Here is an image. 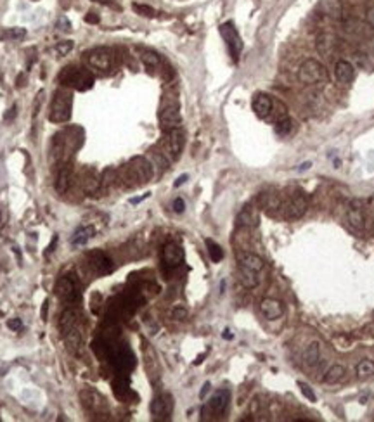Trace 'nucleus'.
Returning <instances> with one entry per match:
<instances>
[{"label": "nucleus", "mask_w": 374, "mask_h": 422, "mask_svg": "<svg viewBox=\"0 0 374 422\" xmlns=\"http://www.w3.org/2000/svg\"><path fill=\"white\" fill-rule=\"evenodd\" d=\"M82 146V130L80 128H66L54 137L52 152L57 163H69L76 149Z\"/></svg>", "instance_id": "f257e3e1"}, {"label": "nucleus", "mask_w": 374, "mask_h": 422, "mask_svg": "<svg viewBox=\"0 0 374 422\" xmlns=\"http://www.w3.org/2000/svg\"><path fill=\"white\" fill-rule=\"evenodd\" d=\"M153 177V165L142 156L130 159L128 165L123 166L121 170V180H125L128 186H142L149 182Z\"/></svg>", "instance_id": "f03ea898"}, {"label": "nucleus", "mask_w": 374, "mask_h": 422, "mask_svg": "<svg viewBox=\"0 0 374 422\" xmlns=\"http://www.w3.org/2000/svg\"><path fill=\"white\" fill-rule=\"evenodd\" d=\"M59 80L64 87H71L80 92L90 90L94 87V76L88 69H84V68H64L59 75Z\"/></svg>", "instance_id": "7ed1b4c3"}, {"label": "nucleus", "mask_w": 374, "mask_h": 422, "mask_svg": "<svg viewBox=\"0 0 374 422\" xmlns=\"http://www.w3.org/2000/svg\"><path fill=\"white\" fill-rule=\"evenodd\" d=\"M71 107H73L71 92L66 90V88H59L54 94V99H52L49 119L52 123H66L71 118Z\"/></svg>", "instance_id": "20e7f679"}, {"label": "nucleus", "mask_w": 374, "mask_h": 422, "mask_svg": "<svg viewBox=\"0 0 374 422\" xmlns=\"http://www.w3.org/2000/svg\"><path fill=\"white\" fill-rule=\"evenodd\" d=\"M298 80L305 85H317L327 80V71L324 64L317 59H306L298 68Z\"/></svg>", "instance_id": "39448f33"}, {"label": "nucleus", "mask_w": 374, "mask_h": 422, "mask_svg": "<svg viewBox=\"0 0 374 422\" xmlns=\"http://www.w3.org/2000/svg\"><path fill=\"white\" fill-rule=\"evenodd\" d=\"M54 291H56V296L66 304L76 306V304L82 301V291H80L78 282H76V279L73 275L61 277L56 282Z\"/></svg>", "instance_id": "423d86ee"}, {"label": "nucleus", "mask_w": 374, "mask_h": 422, "mask_svg": "<svg viewBox=\"0 0 374 422\" xmlns=\"http://www.w3.org/2000/svg\"><path fill=\"white\" fill-rule=\"evenodd\" d=\"M220 35H222L223 42H225L227 49L231 52V57L234 61H239V55L243 52V40L239 36L238 30L234 28L232 23H223L222 26L219 28Z\"/></svg>", "instance_id": "0eeeda50"}, {"label": "nucleus", "mask_w": 374, "mask_h": 422, "mask_svg": "<svg viewBox=\"0 0 374 422\" xmlns=\"http://www.w3.org/2000/svg\"><path fill=\"white\" fill-rule=\"evenodd\" d=\"M87 61L92 68H96L99 71H108L113 68V63H115V55H113V51L108 47H97L94 51L88 52Z\"/></svg>", "instance_id": "6e6552de"}, {"label": "nucleus", "mask_w": 374, "mask_h": 422, "mask_svg": "<svg viewBox=\"0 0 374 422\" xmlns=\"http://www.w3.org/2000/svg\"><path fill=\"white\" fill-rule=\"evenodd\" d=\"M184 144H186V134H184V130L180 126L167 130V138H165V151H167V156H170L171 159H179L180 152H182L184 149Z\"/></svg>", "instance_id": "1a4fd4ad"}, {"label": "nucleus", "mask_w": 374, "mask_h": 422, "mask_svg": "<svg viewBox=\"0 0 374 422\" xmlns=\"http://www.w3.org/2000/svg\"><path fill=\"white\" fill-rule=\"evenodd\" d=\"M87 260H88V267L92 269V272L97 273V275H108V273H111L113 269H115L111 258L104 251H101V249L88 253Z\"/></svg>", "instance_id": "9d476101"}, {"label": "nucleus", "mask_w": 374, "mask_h": 422, "mask_svg": "<svg viewBox=\"0 0 374 422\" xmlns=\"http://www.w3.org/2000/svg\"><path fill=\"white\" fill-rule=\"evenodd\" d=\"M171 412H173V398L168 393L158 395L151 402V414L158 421H168Z\"/></svg>", "instance_id": "9b49d317"}, {"label": "nucleus", "mask_w": 374, "mask_h": 422, "mask_svg": "<svg viewBox=\"0 0 374 422\" xmlns=\"http://www.w3.org/2000/svg\"><path fill=\"white\" fill-rule=\"evenodd\" d=\"M159 121H161V126H163L165 130H171V128H177V126H180L182 116H180L179 104H177V101H171V102L165 104V106L161 107V113H159Z\"/></svg>", "instance_id": "f8f14e48"}, {"label": "nucleus", "mask_w": 374, "mask_h": 422, "mask_svg": "<svg viewBox=\"0 0 374 422\" xmlns=\"http://www.w3.org/2000/svg\"><path fill=\"white\" fill-rule=\"evenodd\" d=\"M80 398H82V403L87 410L94 412V414H106L108 412V405L104 402L102 396L94 389H84L80 393Z\"/></svg>", "instance_id": "ddd939ff"}, {"label": "nucleus", "mask_w": 374, "mask_h": 422, "mask_svg": "<svg viewBox=\"0 0 374 422\" xmlns=\"http://www.w3.org/2000/svg\"><path fill=\"white\" fill-rule=\"evenodd\" d=\"M306 208H308V203H306L305 196L302 192L295 194V196H291V199L286 204V218L288 220H298L305 215Z\"/></svg>", "instance_id": "4468645a"}, {"label": "nucleus", "mask_w": 374, "mask_h": 422, "mask_svg": "<svg viewBox=\"0 0 374 422\" xmlns=\"http://www.w3.org/2000/svg\"><path fill=\"white\" fill-rule=\"evenodd\" d=\"M229 403H231V391L219 389L213 393V396H211L210 402H208L206 408L213 412V414L222 415V414H225L227 408H229Z\"/></svg>", "instance_id": "2eb2a0df"}, {"label": "nucleus", "mask_w": 374, "mask_h": 422, "mask_svg": "<svg viewBox=\"0 0 374 422\" xmlns=\"http://www.w3.org/2000/svg\"><path fill=\"white\" fill-rule=\"evenodd\" d=\"M184 261V249L177 242H167L163 246V263L170 269H175Z\"/></svg>", "instance_id": "dca6fc26"}, {"label": "nucleus", "mask_w": 374, "mask_h": 422, "mask_svg": "<svg viewBox=\"0 0 374 422\" xmlns=\"http://www.w3.org/2000/svg\"><path fill=\"white\" fill-rule=\"evenodd\" d=\"M260 312L263 313V317H265L267 320H277L283 317L284 306L279 300L265 298V300H262V303H260Z\"/></svg>", "instance_id": "f3484780"}, {"label": "nucleus", "mask_w": 374, "mask_h": 422, "mask_svg": "<svg viewBox=\"0 0 374 422\" xmlns=\"http://www.w3.org/2000/svg\"><path fill=\"white\" fill-rule=\"evenodd\" d=\"M253 111L258 118H269V115L272 113V107H274V101L271 99V95L267 94H256L253 97Z\"/></svg>", "instance_id": "a211bd4d"}, {"label": "nucleus", "mask_w": 374, "mask_h": 422, "mask_svg": "<svg viewBox=\"0 0 374 422\" xmlns=\"http://www.w3.org/2000/svg\"><path fill=\"white\" fill-rule=\"evenodd\" d=\"M78 319H80V310L76 306H69L66 308L63 313H61L59 319V325L63 334H68L71 329L78 327Z\"/></svg>", "instance_id": "6ab92c4d"}, {"label": "nucleus", "mask_w": 374, "mask_h": 422, "mask_svg": "<svg viewBox=\"0 0 374 422\" xmlns=\"http://www.w3.org/2000/svg\"><path fill=\"white\" fill-rule=\"evenodd\" d=\"M73 180V173H71V165L69 163H63L59 165V170H57L56 175V190L59 194H64L66 190L69 189Z\"/></svg>", "instance_id": "aec40b11"}, {"label": "nucleus", "mask_w": 374, "mask_h": 422, "mask_svg": "<svg viewBox=\"0 0 374 422\" xmlns=\"http://www.w3.org/2000/svg\"><path fill=\"white\" fill-rule=\"evenodd\" d=\"M80 186H82V189H84V192L87 194H94L99 190L101 187V180L99 177L96 175V171L94 170H84L82 171V175H80Z\"/></svg>", "instance_id": "412c9836"}, {"label": "nucleus", "mask_w": 374, "mask_h": 422, "mask_svg": "<svg viewBox=\"0 0 374 422\" xmlns=\"http://www.w3.org/2000/svg\"><path fill=\"white\" fill-rule=\"evenodd\" d=\"M348 223L357 230L364 229V211H362V203L360 201H352L350 208H348Z\"/></svg>", "instance_id": "4be33fe9"}, {"label": "nucleus", "mask_w": 374, "mask_h": 422, "mask_svg": "<svg viewBox=\"0 0 374 422\" xmlns=\"http://www.w3.org/2000/svg\"><path fill=\"white\" fill-rule=\"evenodd\" d=\"M238 263L239 267H246V269L255 270V272H262L263 270V260L258 254H253V253H239Z\"/></svg>", "instance_id": "5701e85b"}, {"label": "nucleus", "mask_w": 374, "mask_h": 422, "mask_svg": "<svg viewBox=\"0 0 374 422\" xmlns=\"http://www.w3.org/2000/svg\"><path fill=\"white\" fill-rule=\"evenodd\" d=\"M258 203H260V206H262V209H265L267 213H272V211L281 208V196H279L277 192L267 190V192L260 194Z\"/></svg>", "instance_id": "b1692460"}, {"label": "nucleus", "mask_w": 374, "mask_h": 422, "mask_svg": "<svg viewBox=\"0 0 374 422\" xmlns=\"http://www.w3.org/2000/svg\"><path fill=\"white\" fill-rule=\"evenodd\" d=\"M335 73H336V78H338L341 83H350L352 80L355 78L354 64L348 63V61H345V59H341V61H338V63H336Z\"/></svg>", "instance_id": "393cba45"}, {"label": "nucleus", "mask_w": 374, "mask_h": 422, "mask_svg": "<svg viewBox=\"0 0 374 422\" xmlns=\"http://www.w3.org/2000/svg\"><path fill=\"white\" fill-rule=\"evenodd\" d=\"M96 236V227L94 225H85V227H80L71 237V244L73 246H85L92 237Z\"/></svg>", "instance_id": "a878e982"}, {"label": "nucleus", "mask_w": 374, "mask_h": 422, "mask_svg": "<svg viewBox=\"0 0 374 422\" xmlns=\"http://www.w3.org/2000/svg\"><path fill=\"white\" fill-rule=\"evenodd\" d=\"M258 221V215H256V209L253 208L251 204H246L238 215V225L241 227H253Z\"/></svg>", "instance_id": "bb28decb"}, {"label": "nucleus", "mask_w": 374, "mask_h": 422, "mask_svg": "<svg viewBox=\"0 0 374 422\" xmlns=\"http://www.w3.org/2000/svg\"><path fill=\"white\" fill-rule=\"evenodd\" d=\"M239 280L241 284L248 289H253L260 284V272H255V270H250L246 267H239Z\"/></svg>", "instance_id": "cd10ccee"}, {"label": "nucleus", "mask_w": 374, "mask_h": 422, "mask_svg": "<svg viewBox=\"0 0 374 422\" xmlns=\"http://www.w3.org/2000/svg\"><path fill=\"white\" fill-rule=\"evenodd\" d=\"M319 360H321V344L319 343L308 344L305 353H303V362H305L308 367H314V365L319 363Z\"/></svg>", "instance_id": "c85d7f7f"}, {"label": "nucleus", "mask_w": 374, "mask_h": 422, "mask_svg": "<svg viewBox=\"0 0 374 422\" xmlns=\"http://www.w3.org/2000/svg\"><path fill=\"white\" fill-rule=\"evenodd\" d=\"M113 391H115V395L118 396L119 400H127L128 395H132L130 386H128V379L118 375V379L113 383Z\"/></svg>", "instance_id": "c756f323"}, {"label": "nucleus", "mask_w": 374, "mask_h": 422, "mask_svg": "<svg viewBox=\"0 0 374 422\" xmlns=\"http://www.w3.org/2000/svg\"><path fill=\"white\" fill-rule=\"evenodd\" d=\"M335 47V38L329 33H321L317 36V51L323 55H327L331 52V49Z\"/></svg>", "instance_id": "7c9ffc66"}, {"label": "nucleus", "mask_w": 374, "mask_h": 422, "mask_svg": "<svg viewBox=\"0 0 374 422\" xmlns=\"http://www.w3.org/2000/svg\"><path fill=\"white\" fill-rule=\"evenodd\" d=\"M345 367L343 365H333V367L329 369V371L324 374V383L326 384H335L338 383V381H341L343 377H345Z\"/></svg>", "instance_id": "2f4dec72"}, {"label": "nucleus", "mask_w": 374, "mask_h": 422, "mask_svg": "<svg viewBox=\"0 0 374 422\" xmlns=\"http://www.w3.org/2000/svg\"><path fill=\"white\" fill-rule=\"evenodd\" d=\"M357 375L358 379H367L371 375H374V362L373 360H360L357 363Z\"/></svg>", "instance_id": "473e14b6"}, {"label": "nucleus", "mask_w": 374, "mask_h": 422, "mask_svg": "<svg viewBox=\"0 0 374 422\" xmlns=\"http://www.w3.org/2000/svg\"><path fill=\"white\" fill-rule=\"evenodd\" d=\"M204 244H206L208 254H210V260L213 261V263H219V261H222L223 251H222V248H220V246L217 244L215 241H211V239H206V241H204Z\"/></svg>", "instance_id": "72a5a7b5"}, {"label": "nucleus", "mask_w": 374, "mask_h": 422, "mask_svg": "<svg viewBox=\"0 0 374 422\" xmlns=\"http://www.w3.org/2000/svg\"><path fill=\"white\" fill-rule=\"evenodd\" d=\"M140 61L148 68H158L159 66V55L153 51H142L140 52Z\"/></svg>", "instance_id": "f704fd0d"}, {"label": "nucleus", "mask_w": 374, "mask_h": 422, "mask_svg": "<svg viewBox=\"0 0 374 422\" xmlns=\"http://www.w3.org/2000/svg\"><path fill=\"white\" fill-rule=\"evenodd\" d=\"M291 130H293V119L283 118V119H279V121L275 123V134L281 135V137H286V135H289Z\"/></svg>", "instance_id": "c9c22d12"}, {"label": "nucleus", "mask_w": 374, "mask_h": 422, "mask_svg": "<svg viewBox=\"0 0 374 422\" xmlns=\"http://www.w3.org/2000/svg\"><path fill=\"white\" fill-rule=\"evenodd\" d=\"M132 9H134L137 14H140V16H144V17H154L156 16L154 9L149 7V5H146V4H134V5H132Z\"/></svg>", "instance_id": "e433bc0d"}, {"label": "nucleus", "mask_w": 374, "mask_h": 422, "mask_svg": "<svg viewBox=\"0 0 374 422\" xmlns=\"http://www.w3.org/2000/svg\"><path fill=\"white\" fill-rule=\"evenodd\" d=\"M71 49H73L71 40H63V42H59V44L56 45V51L59 52L61 55H66L68 52H71Z\"/></svg>", "instance_id": "4c0bfd02"}, {"label": "nucleus", "mask_w": 374, "mask_h": 422, "mask_svg": "<svg viewBox=\"0 0 374 422\" xmlns=\"http://www.w3.org/2000/svg\"><path fill=\"white\" fill-rule=\"evenodd\" d=\"M298 386H300V389H302L303 395H305L306 398L310 400V402H315V400H317V396H315V393H314V391H312V388L308 386V384H305V383H298Z\"/></svg>", "instance_id": "58836bf2"}, {"label": "nucleus", "mask_w": 374, "mask_h": 422, "mask_svg": "<svg viewBox=\"0 0 374 422\" xmlns=\"http://www.w3.org/2000/svg\"><path fill=\"white\" fill-rule=\"evenodd\" d=\"M24 35H26V30H24V28H11L7 32V36L12 40H19L23 38Z\"/></svg>", "instance_id": "ea45409f"}, {"label": "nucleus", "mask_w": 374, "mask_h": 422, "mask_svg": "<svg viewBox=\"0 0 374 422\" xmlns=\"http://www.w3.org/2000/svg\"><path fill=\"white\" fill-rule=\"evenodd\" d=\"M171 317L175 320H186L187 319V310L184 306H177L175 310H173V313H171Z\"/></svg>", "instance_id": "a19ab883"}, {"label": "nucleus", "mask_w": 374, "mask_h": 422, "mask_svg": "<svg viewBox=\"0 0 374 422\" xmlns=\"http://www.w3.org/2000/svg\"><path fill=\"white\" fill-rule=\"evenodd\" d=\"M56 26L59 28L61 32H68V30H71V23H69V21L66 19V17H64V16H61L59 19H57Z\"/></svg>", "instance_id": "79ce46f5"}, {"label": "nucleus", "mask_w": 374, "mask_h": 422, "mask_svg": "<svg viewBox=\"0 0 374 422\" xmlns=\"http://www.w3.org/2000/svg\"><path fill=\"white\" fill-rule=\"evenodd\" d=\"M7 327L11 329V331H21L23 329V322H21V319H11L7 322Z\"/></svg>", "instance_id": "37998d69"}, {"label": "nucleus", "mask_w": 374, "mask_h": 422, "mask_svg": "<svg viewBox=\"0 0 374 422\" xmlns=\"http://www.w3.org/2000/svg\"><path fill=\"white\" fill-rule=\"evenodd\" d=\"M171 208H173V211H175V213H184V209H186V203H184L182 198H177L175 201H173V204H171Z\"/></svg>", "instance_id": "c03bdc74"}, {"label": "nucleus", "mask_w": 374, "mask_h": 422, "mask_svg": "<svg viewBox=\"0 0 374 422\" xmlns=\"http://www.w3.org/2000/svg\"><path fill=\"white\" fill-rule=\"evenodd\" d=\"M85 21H87V23H90V24H97L101 21V17H99V14H97V12H88L87 16H85Z\"/></svg>", "instance_id": "a18cd8bd"}, {"label": "nucleus", "mask_w": 374, "mask_h": 422, "mask_svg": "<svg viewBox=\"0 0 374 422\" xmlns=\"http://www.w3.org/2000/svg\"><path fill=\"white\" fill-rule=\"evenodd\" d=\"M366 21H367V24H369V26L374 30V7L367 9V12H366Z\"/></svg>", "instance_id": "49530a36"}, {"label": "nucleus", "mask_w": 374, "mask_h": 422, "mask_svg": "<svg viewBox=\"0 0 374 422\" xmlns=\"http://www.w3.org/2000/svg\"><path fill=\"white\" fill-rule=\"evenodd\" d=\"M47 310H49V300L44 301V306H42V320L47 322Z\"/></svg>", "instance_id": "de8ad7c7"}, {"label": "nucleus", "mask_w": 374, "mask_h": 422, "mask_svg": "<svg viewBox=\"0 0 374 422\" xmlns=\"http://www.w3.org/2000/svg\"><path fill=\"white\" fill-rule=\"evenodd\" d=\"M210 388H211V384H210V383H204L203 389H201V393H199V398H204V396H206V393H208V391H210Z\"/></svg>", "instance_id": "09e8293b"}, {"label": "nucleus", "mask_w": 374, "mask_h": 422, "mask_svg": "<svg viewBox=\"0 0 374 422\" xmlns=\"http://www.w3.org/2000/svg\"><path fill=\"white\" fill-rule=\"evenodd\" d=\"M187 178H189V177H187V175H180V177L177 178V182H175V184H173V186H175V187H180V186H182V184H186Z\"/></svg>", "instance_id": "8fccbe9b"}, {"label": "nucleus", "mask_w": 374, "mask_h": 422, "mask_svg": "<svg viewBox=\"0 0 374 422\" xmlns=\"http://www.w3.org/2000/svg\"><path fill=\"white\" fill-rule=\"evenodd\" d=\"M146 198H149V194H144L142 198H132V199H130V203H132V204H137V203L144 201V199H146Z\"/></svg>", "instance_id": "3c124183"}, {"label": "nucleus", "mask_w": 374, "mask_h": 422, "mask_svg": "<svg viewBox=\"0 0 374 422\" xmlns=\"http://www.w3.org/2000/svg\"><path fill=\"white\" fill-rule=\"evenodd\" d=\"M310 166H312V163H310V161L303 163V165L300 166V171H303V170H308V168H310Z\"/></svg>", "instance_id": "603ef678"}, {"label": "nucleus", "mask_w": 374, "mask_h": 422, "mask_svg": "<svg viewBox=\"0 0 374 422\" xmlns=\"http://www.w3.org/2000/svg\"><path fill=\"white\" fill-rule=\"evenodd\" d=\"M222 336H223V338H225V339H232V338H234V336L231 334V331H225Z\"/></svg>", "instance_id": "864d4df0"}, {"label": "nucleus", "mask_w": 374, "mask_h": 422, "mask_svg": "<svg viewBox=\"0 0 374 422\" xmlns=\"http://www.w3.org/2000/svg\"><path fill=\"white\" fill-rule=\"evenodd\" d=\"M94 2H99V4H113V0H94Z\"/></svg>", "instance_id": "5fc2aeb1"}]
</instances>
